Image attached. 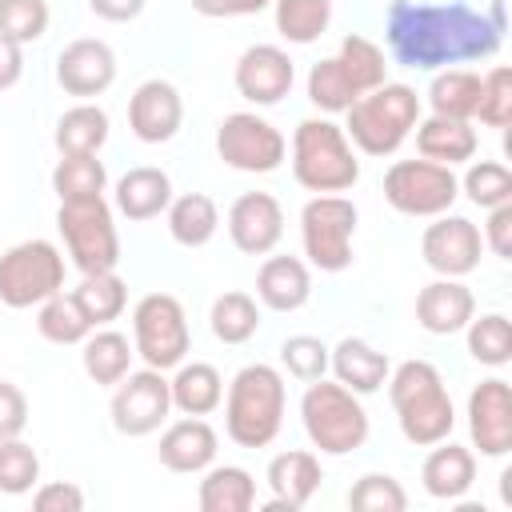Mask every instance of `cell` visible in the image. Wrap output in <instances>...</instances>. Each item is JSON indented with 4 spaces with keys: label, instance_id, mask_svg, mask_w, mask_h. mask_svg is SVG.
Segmentation results:
<instances>
[{
    "label": "cell",
    "instance_id": "14",
    "mask_svg": "<svg viewBox=\"0 0 512 512\" xmlns=\"http://www.w3.org/2000/svg\"><path fill=\"white\" fill-rule=\"evenodd\" d=\"M480 252H484V240L468 216H452V212L432 216V224L420 236V256L436 276L464 280L468 272L480 268Z\"/></svg>",
    "mask_w": 512,
    "mask_h": 512
},
{
    "label": "cell",
    "instance_id": "12",
    "mask_svg": "<svg viewBox=\"0 0 512 512\" xmlns=\"http://www.w3.org/2000/svg\"><path fill=\"white\" fill-rule=\"evenodd\" d=\"M216 156L236 172L264 176V172H276L284 164L288 140L260 112H228L216 128Z\"/></svg>",
    "mask_w": 512,
    "mask_h": 512
},
{
    "label": "cell",
    "instance_id": "35",
    "mask_svg": "<svg viewBox=\"0 0 512 512\" xmlns=\"http://www.w3.org/2000/svg\"><path fill=\"white\" fill-rule=\"evenodd\" d=\"M336 60H340L348 84L356 88V96H364V92H372V88H380L388 80V56H384V48L376 40L360 36V32H348L340 40Z\"/></svg>",
    "mask_w": 512,
    "mask_h": 512
},
{
    "label": "cell",
    "instance_id": "19",
    "mask_svg": "<svg viewBox=\"0 0 512 512\" xmlns=\"http://www.w3.org/2000/svg\"><path fill=\"white\" fill-rule=\"evenodd\" d=\"M284 236V208L272 192H244L228 208V240L244 256H268Z\"/></svg>",
    "mask_w": 512,
    "mask_h": 512
},
{
    "label": "cell",
    "instance_id": "31",
    "mask_svg": "<svg viewBox=\"0 0 512 512\" xmlns=\"http://www.w3.org/2000/svg\"><path fill=\"white\" fill-rule=\"evenodd\" d=\"M52 140H56L60 156H100V148L108 140V112L92 100H80L56 120Z\"/></svg>",
    "mask_w": 512,
    "mask_h": 512
},
{
    "label": "cell",
    "instance_id": "23",
    "mask_svg": "<svg viewBox=\"0 0 512 512\" xmlns=\"http://www.w3.org/2000/svg\"><path fill=\"white\" fill-rule=\"evenodd\" d=\"M256 300L272 312H296L312 300V268L300 256H264L256 272Z\"/></svg>",
    "mask_w": 512,
    "mask_h": 512
},
{
    "label": "cell",
    "instance_id": "52",
    "mask_svg": "<svg viewBox=\"0 0 512 512\" xmlns=\"http://www.w3.org/2000/svg\"><path fill=\"white\" fill-rule=\"evenodd\" d=\"M20 76H24V44L0 36V92L16 88Z\"/></svg>",
    "mask_w": 512,
    "mask_h": 512
},
{
    "label": "cell",
    "instance_id": "47",
    "mask_svg": "<svg viewBox=\"0 0 512 512\" xmlns=\"http://www.w3.org/2000/svg\"><path fill=\"white\" fill-rule=\"evenodd\" d=\"M280 364H284V372L288 376H296V380H320L324 372H328V344L320 340V336H288L284 344H280Z\"/></svg>",
    "mask_w": 512,
    "mask_h": 512
},
{
    "label": "cell",
    "instance_id": "45",
    "mask_svg": "<svg viewBox=\"0 0 512 512\" xmlns=\"http://www.w3.org/2000/svg\"><path fill=\"white\" fill-rule=\"evenodd\" d=\"M484 128H508L512 124V72L504 64L488 68L480 76V100H476V116Z\"/></svg>",
    "mask_w": 512,
    "mask_h": 512
},
{
    "label": "cell",
    "instance_id": "38",
    "mask_svg": "<svg viewBox=\"0 0 512 512\" xmlns=\"http://www.w3.org/2000/svg\"><path fill=\"white\" fill-rule=\"evenodd\" d=\"M72 296L80 300V308H84V316L92 320V328L112 324V320L128 308V284L116 276V268H112V272H88V276L72 288Z\"/></svg>",
    "mask_w": 512,
    "mask_h": 512
},
{
    "label": "cell",
    "instance_id": "25",
    "mask_svg": "<svg viewBox=\"0 0 512 512\" xmlns=\"http://www.w3.org/2000/svg\"><path fill=\"white\" fill-rule=\"evenodd\" d=\"M416 152L424 160H436V164H468L480 148V136L472 128V120H456V116H420L416 120Z\"/></svg>",
    "mask_w": 512,
    "mask_h": 512
},
{
    "label": "cell",
    "instance_id": "26",
    "mask_svg": "<svg viewBox=\"0 0 512 512\" xmlns=\"http://www.w3.org/2000/svg\"><path fill=\"white\" fill-rule=\"evenodd\" d=\"M420 484L432 500H460L472 484H476V452L452 440L432 444V452L424 456L420 468Z\"/></svg>",
    "mask_w": 512,
    "mask_h": 512
},
{
    "label": "cell",
    "instance_id": "17",
    "mask_svg": "<svg viewBox=\"0 0 512 512\" xmlns=\"http://www.w3.org/2000/svg\"><path fill=\"white\" fill-rule=\"evenodd\" d=\"M184 124V96L172 80H144L128 96V128L140 144H168Z\"/></svg>",
    "mask_w": 512,
    "mask_h": 512
},
{
    "label": "cell",
    "instance_id": "32",
    "mask_svg": "<svg viewBox=\"0 0 512 512\" xmlns=\"http://www.w3.org/2000/svg\"><path fill=\"white\" fill-rule=\"evenodd\" d=\"M164 216H168V236L180 248H204L216 236V228H220V208L204 192L172 196V204L164 208Z\"/></svg>",
    "mask_w": 512,
    "mask_h": 512
},
{
    "label": "cell",
    "instance_id": "16",
    "mask_svg": "<svg viewBox=\"0 0 512 512\" xmlns=\"http://www.w3.org/2000/svg\"><path fill=\"white\" fill-rule=\"evenodd\" d=\"M232 80H236V92H240L248 104L272 108V104H280V100L292 92V84H296V64H292V56H288L280 44H252V48L240 52Z\"/></svg>",
    "mask_w": 512,
    "mask_h": 512
},
{
    "label": "cell",
    "instance_id": "5",
    "mask_svg": "<svg viewBox=\"0 0 512 512\" xmlns=\"http://www.w3.org/2000/svg\"><path fill=\"white\" fill-rule=\"evenodd\" d=\"M292 176L308 192H348L360 180V160L344 128L328 116H308L292 132Z\"/></svg>",
    "mask_w": 512,
    "mask_h": 512
},
{
    "label": "cell",
    "instance_id": "4",
    "mask_svg": "<svg viewBox=\"0 0 512 512\" xmlns=\"http://www.w3.org/2000/svg\"><path fill=\"white\" fill-rule=\"evenodd\" d=\"M416 120H420L416 88L384 80L380 88L352 100V108L344 112V136L364 156H392L412 136Z\"/></svg>",
    "mask_w": 512,
    "mask_h": 512
},
{
    "label": "cell",
    "instance_id": "39",
    "mask_svg": "<svg viewBox=\"0 0 512 512\" xmlns=\"http://www.w3.org/2000/svg\"><path fill=\"white\" fill-rule=\"evenodd\" d=\"M464 340H468V356L484 368H504L512 360V324L504 312L472 316L464 324Z\"/></svg>",
    "mask_w": 512,
    "mask_h": 512
},
{
    "label": "cell",
    "instance_id": "18",
    "mask_svg": "<svg viewBox=\"0 0 512 512\" xmlns=\"http://www.w3.org/2000/svg\"><path fill=\"white\" fill-rule=\"evenodd\" d=\"M112 80H116V52L104 40L80 36V40L60 48V56H56V84L68 96H80V100L104 96L112 88Z\"/></svg>",
    "mask_w": 512,
    "mask_h": 512
},
{
    "label": "cell",
    "instance_id": "48",
    "mask_svg": "<svg viewBox=\"0 0 512 512\" xmlns=\"http://www.w3.org/2000/svg\"><path fill=\"white\" fill-rule=\"evenodd\" d=\"M32 508L36 512H84V492L72 480H48V484H36Z\"/></svg>",
    "mask_w": 512,
    "mask_h": 512
},
{
    "label": "cell",
    "instance_id": "15",
    "mask_svg": "<svg viewBox=\"0 0 512 512\" xmlns=\"http://www.w3.org/2000/svg\"><path fill=\"white\" fill-rule=\"evenodd\" d=\"M468 436L472 448L488 460L512 452V388L504 376H488L468 392Z\"/></svg>",
    "mask_w": 512,
    "mask_h": 512
},
{
    "label": "cell",
    "instance_id": "41",
    "mask_svg": "<svg viewBox=\"0 0 512 512\" xmlns=\"http://www.w3.org/2000/svg\"><path fill=\"white\" fill-rule=\"evenodd\" d=\"M104 188H108V172L100 156H60L52 168V192L60 200L104 196Z\"/></svg>",
    "mask_w": 512,
    "mask_h": 512
},
{
    "label": "cell",
    "instance_id": "13",
    "mask_svg": "<svg viewBox=\"0 0 512 512\" xmlns=\"http://www.w3.org/2000/svg\"><path fill=\"white\" fill-rule=\"evenodd\" d=\"M168 412H172V392H168V376L160 368L144 364V368L128 372L120 384H112L108 416L120 436H132V440L152 436V432H160Z\"/></svg>",
    "mask_w": 512,
    "mask_h": 512
},
{
    "label": "cell",
    "instance_id": "3",
    "mask_svg": "<svg viewBox=\"0 0 512 512\" xmlns=\"http://www.w3.org/2000/svg\"><path fill=\"white\" fill-rule=\"evenodd\" d=\"M224 432L236 448H268L280 428H284V404H288V388L280 368L272 364H244L228 392H224Z\"/></svg>",
    "mask_w": 512,
    "mask_h": 512
},
{
    "label": "cell",
    "instance_id": "53",
    "mask_svg": "<svg viewBox=\"0 0 512 512\" xmlns=\"http://www.w3.org/2000/svg\"><path fill=\"white\" fill-rule=\"evenodd\" d=\"M144 4L148 0H88V12L108 20V24H128V20H136L144 12Z\"/></svg>",
    "mask_w": 512,
    "mask_h": 512
},
{
    "label": "cell",
    "instance_id": "2",
    "mask_svg": "<svg viewBox=\"0 0 512 512\" xmlns=\"http://www.w3.org/2000/svg\"><path fill=\"white\" fill-rule=\"evenodd\" d=\"M388 400L400 424V436L416 448H432L452 436L456 408L444 388V376L432 360H404L388 372Z\"/></svg>",
    "mask_w": 512,
    "mask_h": 512
},
{
    "label": "cell",
    "instance_id": "42",
    "mask_svg": "<svg viewBox=\"0 0 512 512\" xmlns=\"http://www.w3.org/2000/svg\"><path fill=\"white\" fill-rule=\"evenodd\" d=\"M460 192L484 212L500 208V204H512V172L500 160H472L468 172L460 176Z\"/></svg>",
    "mask_w": 512,
    "mask_h": 512
},
{
    "label": "cell",
    "instance_id": "24",
    "mask_svg": "<svg viewBox=\"0 0 512 512\" xmlns=\"http://www.w3.org/2000/svg\"><path fill=\"white\" fill-rule=\"evenodd\" d=\"M328 372H332L348 392L372 396V392L384 388L392 364H388V356H384L376 344H368V340H360V336H344L336 348H328Z\"/></svg>",
    "mask_w": 512,
    "mask_h": 512
},
{
    "label": "cell",
    "instance_id": "27",
    "mask_svg": "<svg viewBox=\"0 0 512 512\" xmlns=\"http://www.w3.org/2000/svg\"><path fill=\"white\" fill-rule=\"evenodd\" d=\"M112 200H116V212L128 216V220H156L172 204V180H168L164 168L140 164V168H128L116 180Z\"/></svg>",
    "mask_w": 512,
    "mask_h": 512
},
{
    "label": "cell",
    "instance_id": "44",
    "mask_svg": "<svg viewBox=\"0 0 512 512\" xmlns=\"http://www.w3.org/2000/svg\"><path fill=\"white\" fill-rule=\"evenodd\" d=\"M348 508L352 512H404L408 508V492L388 472H364L348 488Z\"/></svg>",
    "mask_w": 512,
    "mask_h": 512
},
{
    "label": "cell",
    "instance_id": "30",
    "mask_svg": "<svg viewBox=\"0 0 512 512\" xmlns=\"http://www.w3.org/2000/svg\"><path fill=\"white\" fill-rule=\"evenodd\" d=\"M200 512H248L256 508V480L240 464H208L196 488Z\"/></svg>",
    "mask_w": 512,
    "mask_h": 512
},
{
    "label": "cell",
    "instance_id": "6",
    "mask_svg": "<svg viewBox=\"0 0 512 512\" xmlns=\"http://www.w3.org/2000/svg\"><path fill=\"white\" fill-rule=\"evenodd\" d=\"M300 424L320 456H348V452L364 448V440L372 432L368 408L360 404V396L348 392L340 380H324V376L308 380V388L300 396Z\"/></svg>",
    "mask_w": 512,
    "mask_h": 512
},
{
    "label": "cell",
    "instance_id": "43",
    "mask_svg": "<svg viewBox=\"0 0 512 512\" xmlns=\"http://www.w3.org/2000/svg\"><path fill=\"white\" fill-rule=\"evenodd\" d=\"M40 484V456L32 444L20 436L0 440V492L4 496H24Z\"/></svg>",
    "mask_w": 512,
    "mask_h": 512
},
{
    "label": "cell",
    "instance_id": "8",
    "mask_svg": "<svg viewBox=\"0 0 512 512\" xmlns=\"http://www.w3.org/2000/svg\"><path fill=\"white\" fill-rule=\"evenodd\" d=\"M356 204L340 192H320L300 208V244L308 268L344 272L352 264V236H356Z\"/></svg>",
    "mask_w": 512,
    "mask_h": 512
},
{
    "label": "cell",
    "instance_id": "46",
    "mask_svg": "<svg viewBox=\"0 0 512 512\" xmlns=\"http://www.w3.org/2000/svg\"><path fill=\"white\" fill-rule=\"evenodd\" d=\"M48 0H0V36L16 44H36L48 32Z\"/></svg>",
    "mask_w": 512,
    "mask_h": 512
},
{
    "label": "cell",
    "instance_id": "49",
    "mask_svg": "<svg viewBox=\"0 0 512 512\" xmlns=\"http://www.w3.org/2000/svg\"><path fill=\"white\" fill-rule=\"evenodd\" d=\"M28 428V396L12 384L0 380V440H12Z\"/></svg>",
    "mask_w": 512,
    "mask_h": 512
},
{
    "label": "cell",
    "instance_id": "37",
    "mask_svg": "<svg viewBox=\"0 0 512 512\" xmlns=\"http://www.w3.org/2000/svg\"><path fill=\"white\" fill-rule=\"evenodd\" d=\"M208 324L220 344H248L260 332V304L248 292H224L212 300Z\"/></svg>",
    "mask_w": 512,
    "mask_h": 512
},
{
    "label": "cell",
    "instance_id": "28",
    "mask_svg": "<svg viewBox=\"0 0 512 512\" xmlns=\"http://www.w3.org/2000/svg\"><path fill=\"white\" fill-rule=\"evenodd\" d=\"M132 356L136 348L128 344L124 332L116 328H92L80 344V364H84V376L96 384V388H112L120 384L128 372H132Z\"/></svg>",
    "mask_w": 512,
    "mask_h": 512
},
{
    "label": "cell",
    "instance_id": "7",
    "mask_svg": "<svg viewBox=\"0 0 512 512\" xmlns=\"http://www.w3.org/2000/svg\"><path fill=\"white\" fill-rule=\"evenodd\" d=\"M56 228H60V240H64L68 260L80 268V276H88V272H112L120 264V236H116L112 208H108L104 196L60 200Z\"/></svg>",
    "mask_w": 512,
    "mask_h": 512
},
{
    "label": "cell",
    "instance_id": "22",
    "mask_svg": "<svg viewBox=\"0 0 512 512\" xmlns=\"http://www.w3.org/2000/svg\"><path fill=\"white\" fill-rule=\"evenodd\" d=\"M216 448H220V436L216 428L204 420V416H184V420H172L164 432H160V464L168 472H180V476H196L204 472L212 460H216Z\"/></svg>",
    "mask_w": 512,
    "mask_h": 512
},
{
    "label": "cell",
    "instance_id": "11",
    "mask_svg": "<svg viewBox=\"0 0 512 512\" xmlns=\"http://www.w3.org/2000/svg\"><path fill=\"white\" fill-rule=\"evenodd\" d=\"M456 196H460V176L448 164L420 156V160H396L384 172V200L400 216H412V220L444 216L452 212Z\"/></svg>",
    "mask_w": 512,
    "mask_h": 512
},
{
    "label": "cell",
    "instance_id": "40",
    "mask_svg": "<svg viewBox=\"0 0 512 512\" xmlns=\"http://www.w3.org/2000/svg\"><path fill=\"white\" fill-rule=\"evenodd\" d=\"M304 88H308L312 108H320V116H344V112L352 108V100H356V88L348 84V76H344V68H340L336 56L316 60V64L308 68Z\"/></svg>",
    "mask_w": 512,
    "mask_h": 512
},
{
    "label": "cell",
    "instance_id": "10",
    "mask_svg": "<svg viewBox=\"0 0 512 512\" xmlns=\"http://www.w3.org/2000/svg\"><path fill=\"white\" fill-rule=\"evenodd\" d=\"M64 288V252L52 240H20L0 256V304L36 308Z\"/></svg>",
    "mask_w": 512,
    "mask_h": 512
},
{
    "label": "cell",
    "instance_id": "9",
    "mask_svg": "<svg viewBox=\"0 0 512 512\" xmlns=\"http://www.w3.org/2000/svg\"><path fill=\"white\" fill-rule=\"evenodd\" d=\"M132 348L148 368H176L192 348L184 304L172 292H148L132 308Z\"/></svg>",
    "mask_w": 512,
    "mask_h": 512
},
{
    "label": "cell",
    "instance_id": "33",
    "mask_svg": "<svg viewBox=\"0 0 512 512\" xmlns=\"http://www.w3.org/2000/svg\"><path fill=\"white\" fill-rule=\"evenodd\" d=\"M428 108L432 116H456V120H472L476 116V100H480V72L472 68H440L432 72L428 84Z\"/></svg>",
    "mask_w": 512,
    "mask_h": 512
},
{
    "label": "cell",
    "instance_id": "20",
    "mask_svg": "<svg viewBox=\"0 0 512 512\" xmlns=\"http://www.w3.org/2000/svg\"><path fill=\"white\" fill-rule=\"evenodd\" d=\"M264 480H268V492H272V500L264 504V512H300L316 496V488L324 480V468H320V456L316 452L288 448V452H276L268 460Z\"/></svg>",
    "mask_w": 512,
    "mask_h": 512
},
{
    "label": "cell",
    "instance_id": "51",
    "mask_svg": "<svg viewBox=\"0 0 512 512\" xmlns=\"http://www.w3.org/2000/svg\"><path fill=\"white\" fill-rule=\"evenodd\" d=\"M272 8V0H192V12L208 20H236V16H256Z\"/></svg>",
    "mask_w": 512,
    "mask_h": 512
},
{
    "label": "cell",
    "instance_id": "34",
    "mask_svg": "<svg viewBox=\"0 0 512 512\" xmlns=\"http://www.w3.org/2000/svg\"><path fill=\"white\" fill-rule=\"evenodd\" d=\"M36 332L48 340V344H84V336L92 332V320L84 316L80 300L72 292H52L44 304H36Z\"/></svg>",
    "mask_w": 512,
    "mask_h": 512
},
{
    "label": "cell",
    "instance_id": "29",
    "mask_svg": "<svg viewBox=\"0 0 512 512\" xmlns=\"http://www.w3.org/2000/svg\"><path fill=\"white\" fill-rule=\"evenodd\" d=\"M168 392H172V408L184 412V416H208L220 408L224 400V376L204 364V360H180L172 380H168Z\"/></svg>",
    "mask_w": 512,
    "mask_h": 512
},
{
    "label": "cell",
    "instance_id": "21",
    "mask_svg": "<svg viewBox=\"0 0 512 512\" xmlns=\"http://www.w3.org/2000/svg\"><path fill=\"white\" fill-rule=\"evenodd\" d=\"M476 316V296L456 276H436L416 292V324L432 336L464 332V324Z\"/></svg>",
    "mask_w": 512,
    "mask_h": 512
},
{
    "label": "cell",
    "instance_id": "36",
    "mask_svg": "<svg viewBox=\"0 0 512 512\" xmlns=\"http://www.w3.org/2000/svg\"><path fill=\"white\" fill-rule=\"evenodd\" d=\"M272 20L288 44H316L332 24V0H272Z\"/></svg>",
    "mask_w": 512,
    "mask_h": 512
},
{
    "label": "cell",
    "instance_id": "50",
    "mask_svg": "<svg viewBox=\"0 0 512 512\" xmlns=\"http://www.w3.org/2000/svg\"><path fill=\"white\" fill-rule=\"evenodd\" d=\"M484 248L500 260H512V204H500V208H488V220H484Z\"/></svg>",
    "mask_w": 512,
    "mask_h": 512
},
{
    "label": "cell",
    "instance_id": "1",
    "mask_svg": "<svg viewBox=\"0 0 512 512\" xmlns=\"http://www.w3.org/2000/svg\"><path fill=\"white\" fill-rule=\"evenodd\" d=\"M504 32H508L504 0H484V4L392 0L384 20V40L392 60L416 72H440V68L488 60L500 52Z\"/></svg>",
    "mask_w": 512,
    "mask_h": 512
}]
</instances>
